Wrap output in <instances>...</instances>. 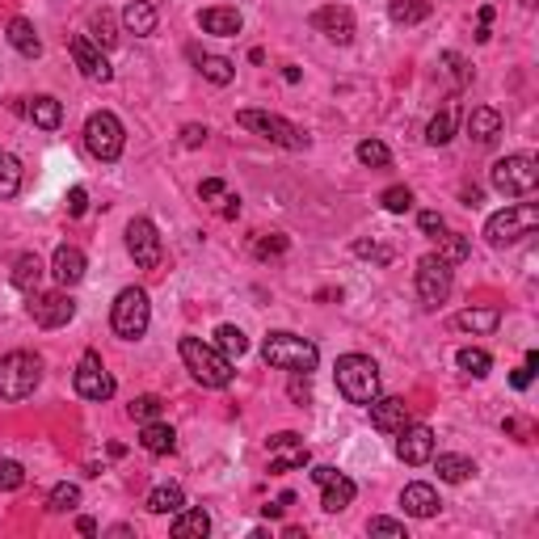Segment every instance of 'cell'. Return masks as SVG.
I'll use <instances>...</instances> for the list:
<instances>
[{
    "mask_svg": "<svg viewBox=\"0 0 539 539\" xmlns=\"http://www.w3.org/2000/svg\"><path fill=\"white\" fill-rule=\"evenodd\" d=\"M123 144H127V131H123V123H118L110 110L89 114L85 147L93 152V156H98V160H118V156H123Z\"/></svg>",
    "mask_w": 539,
    "mask_h": 539,
    "instance_id": "9c48e42d",
    "label": "cell"
},
{
    "mask_svg": "<svg viewBox=\"0 0 539 539\" xmlns=\"http://www.w3.org/2000/svg\"><path fill=\"white\" fill-rule=\"evenodd\" d=\"M401 506H404V515H409V518H434V515L442 510L439 489H434V485H426V480H413V485H404Z\"/></svg>",
    "mask_w": 539,
    "mask_h": 539,
    "instance_id": "d6986e66",
    "label": "cell"
},
{
    "mask_svg": "<svg viewBox=\"0 0 539 539\" xmlns=\"http://www.w3.org/2000/svg\"><path fill=\"white\" fill-rule=\"evenodd\" d=\"M38 383H43L38 355L13 350V355L0 358V401H25V396H34Z\"/></svg>",
    "mask_w": 539,
    "mask_h": 539,
    "instance_id": "277c9868",
    "label": "cell"
},
{
    "mask_svg": "<svg viewBox=\"0 0 539 539\" xmlns=\"http://www.w3.org/2000/svg\"><path fill=\"white\" fill-rule=\"evenodd\" d=\"M198 25H203L207 34H215V38H236L245 22H241V13H236V9H228V5H215V9L198 13Z\"/></svg>",
    "mask_w": 539,
    "mask_h": 539,
    "instance_id": "44dd1931",
    "label": "cell"
},
{
    "mask_svg": "<svg viewBox=\"0 0 539 539\" xmlns=\"http://www.w3.org/2000/svg\"><path fill=\"white\" fill-rule=\"evenodd\" d=\"M396 455H401L409 468H421L434 459V430L430 426H404L401 439H396Z\"/></svg>",
    "mask_w": 539,
    "mask_h": 539,
    "instance_id": "2e32d148",
    "label": "cell"
},
{
    "mask_svg": "<svg viewBox=\"0 0 539 539\" xmlns=\"http://www.w3.org/2000/svg\"><path fill=\"white\" fill-rule=\"evenodd\" d=\"M127 413H131V421H156L160 417V396H135V401L127 404Z\"/></svg>",
    "mask_w": 539,
    "mask_h": 539,
    "instance_id": "ee69618b",
    "label": "cell"
},
{
    "mask_svg": "<svg viewBox=\"0 0 539 539\" xmlns=\"http://www.w3.org/2000/svg\"><path fill=\"white\" fill-rule=\"evenodd\" d=\"M320 506H325V510H329V515H342L345 506L355 502V493H358V485L350 477H342V472H337V477L333 480H325V485H320Z\"/></svg>",
    "mask_w": 539,
    "mask_h": 539,
    "instance_id": "484cf974",
    "label": "cell"
},
{
    "mask_svg": "<svg viewBox=\"0 0 539 539\" xmlns=\"http://www.w3.org/2000/svg\"><path fill=\"white\" fill-rule=\"evenodd\" d=\"M337 392L350 404H371L380 396V367L367 355H342L337 358Z\"/></svg>",
    "mask_w": 539,
    "mask_h": 539,
    "instance_id": "3957f363",
    "label": "cell"
},
{
    "mask_svg": "<svg viewBox=\"0 0 539 539\" xmlns=\"http://www.w3.org/2000/svg\"><path fill=\"white\" fill-rule=\"evenodd\" d=\"M451 282H455V266H447L439 253H426L417 261V295H421L426 307H439L451 295Z\"/></svg>",
    "mask_w": 539,
    "mask_h": 539,
    "instance_id": "30bf717a",
    "label": "cell"
},
{
    "mask_svg": "<svg viewBox=\"0 0 539 539\" xmlns=\"http://www.w3.org/2000/svg\"><path fill=\"white\" fill-rule=\"evenodd\" d=\"M182 363H185V371L194 375L203 388H228L232 383V358L228 355H220L215 345H207L203 337H182Z\"/></svg>",
    "mask_w": 539,
    "mask_h": 539,
    "instance_id": "6da1fadb",
    "label": "cell"
},
{
    "mask_svg": "<svg viewBox=\"0 0 539 539\" xmlns=\"http://www.w3.org/2000/svg\"><path fill=\"white\" fill-rule=\"evenodd\" d=\"M215 350L228 358H241L249 350V337L236 329V325H220V329H215Z\"/></svg>",
    "mask_w": 539,
    "mask_h": 539,
    "instance_id": "d590c367",
    "label": "cell"
},
{
    "mask_svg": "<svg viewBox=\"0 0 539 539\" xmlns=\"http://www.w3.org/2000/svg\"><path fill=\"white\" fill-rule=\"evenodd\" d=\"M367 531H371V535H401L404 539V523H396V518H383V515L371 518Z\"/></svg>",
    "mask_w": 539,
    "mask_h": 539,
    "instance_id": "7dc6e473",
    "label": "cell"
},
{
    "mask_svg": "<svg viewBox=\"0 0 539 539\" xmlns=\"http://www.w3.org/2000/svg\"><path fill=\"white\" fill-rule=\"evenodd\" d=\"M527 5H531V0H527Z\"/></svg>",
    "mask_w": 539,
    "mask_h": 539,
    "instance_id": "6125c7cd",
    "label": "cell"
},
{
    "mask_svg": "<svg viewBox=\"0 0 539 539\" xmlns=\"http://www.w3.org/2000/svg\"><path fill=\"white\" fill-rule=\"evenodd\" d=\"M9 47L17 51V55H25V60H38V55H43V38H38L34 22L13 17V22H9Z\"/></svg>",
    "mask_w": 539,
    "mask_h": 539,
    "instance_id": "d4e9b609",
    "label": "cell"
},
{
    "mask_svg": "<svg viewBox=\"0 0 539 539\" xmlns=\"http://www.w3.org/2000/svg\"><path fill=\"white\" fill-rule=\"evenodd\" d=\"M333 477H337V468H333V464H317V468H312V480H317V485H325V480H333Z\"/></svg>",
    "mask_w": 539,
    "mask_h": 539,
    "instance_id": "6f0895ef",
    "label": "cell"
},
{
    "mask_svg": "<svg viewBox=\"0 0 539 539\" xmlns=\"http://www.w3.org/2000/svg\"><path fill=\"white\" fill-rule=\"evenodd\" d=\"M434 468H439V480H447V485H464L468 477H477V464L468 455H439Z\"/></svg>",
    "mask_w": 539,
    "mask_h": 539,
    "instance_id": "f546056e",
    "label": "cell"
},
{
    "mask_svg": "<svg viewBox=\"0 0 539 539\" xmlns=\"http://www.w3.org/2000/svg\"><path fill=\"white\" fill-rule=\"evenodd\" d=\"M127 253L135 258V266L139 270H156L160 258H165V245H160V236H156V223L144 220V215L127 223Z\"/></svg>",
    "mask_w": 539,
    "mask_h": 539,
    "instance_id": "7c38bea8",
    "label": "cell"
},
{
    "mask_svg": "<svg viewBox=\"0 0 539 539\" xmlns=\"http://www.w3.org/2000/svg\"><path fill=\"white\" fill-rule=\"evenodd\" d=\"M173 539H207L211 535V515L207 510H177L173 515Z\"/></svg>",
    "mask_w": 539,
    "mask_h": 539,
    "instance_id": "4316f807",
    "label": "cell"
},
{
    "mask_svg": "<svg viewBox=\"0 0 539 539\" xmlns=\"http://www.w3.org/2000/svg\"><path fill=\"white\" fill-rule=\"evenodd\" d=\"M307 464V447L295 430H282V434H270V472H295V468Z\"/></svg>",
    "mask_w": 539,
    "mask_h": 539,
    "instance_id": "9a60e30c",
    "label": "cell"
},
{
    "mask_svg": "<svg viewBox=\"0 0 539 539\" xmlns=\"http://www.w3.org/2000/svg\"><path fill=\"white\" fill-rule=\"evenodd\" d=\"M358 160H363L367 169H388V165H392V152H388V144H380V139H363V144H358Z\"/></svg>",
    "mask_w": 539,
    "mask_h": 539,
    "instance_id": "ab89813d",
    "label": "cell"
},
{
    "mask_svg": "<svg viewBox=\"0 0 539 539\" xmlns=\"http://www.w3.org/2000/svg\"><path fill=\"white\" fill-rule=\"evenodd\" d=\"M282 510H287V506H282V502H274V506H261V515H266V518H282Z\"/></svg>",
    "mask_w": 539,
    "mask_h": 539,
    "instance_id": "94428289",
    "label": "cell"
},
{
    "mask_svg": "<svg viewBox=\"0 0 539 539\" xmlns=\"http://www.w3.org/2000/svg\"><path fill=\"white\" fill-rule=\"evenodd\" d=\"M110 325L123 342H139L152 325V304H147V291L144 287H123L118 299L110 307Z\"/></svg>",
    "mask_w": 539,
    "mask_h": 539,
    "instance_id": "5b68a950",
    "label": "cell"
},
{
    "mask_svg": "<svg viewBox=\"0 0 539 539\" xmlns=\"http://www.w3.org/2000/svg\"><path fill=\"white\" fill-rule=\"evenodd\" d=\"M123 25H127V34H135V38L156 34V5L152 0H131L123 9Z\"/></svg>",
    "mask_w": 539,
    "mask_h": 539,
    "instance_id": "cb8c5ba5",
    "label": "cell"
},
{
    "mask_svg": "<svg viewBox=\"0 0 539 539\" xmlns=\"http://www.w3.org/2000/svg\"><path fill=\"white\" fill-rule=\"evenodd\" d=\"M182 506H185L182 485H156V489L147 493V510L152 515H177Z\"/></svg>",
    "mask_w": 539,
    "mask_h": 539,
    "instance_id": "4dcf8cb0",
    "label": "cell"
},
{
    "mask_svg": "<svg viewBox=\"0 0 539 539\" xmlns=\"http://www.w3.org/2000/svg\"><path fill=\"white\" fill-rule=\"evenodd\" d=\"M531 375H535V371H531V367H527V363H523V367H518V371H515V375H510V383H515L518 392H523V388H531Z\"/></svg>",
    "mask_w": 539,
    "mask_h": 539,
    "instance_id": "11a10c76",
    "label": "cell"
},
{
    "mask_svg": "<svg viewBox=\"0 0 539 539\" xmlns=\"http://www.w3.org/2000/svg\"><path fill=\"white\" fill-rule=\"evenodd\" d=\"M17 190H22V160L13 152H0V203L17 198Z\"/></svg>",
    "mask_w": 539,
    "mask_h": 539,
    "instance_id": "836d02e7",
    "label": "cell"
},
{
    "mask_svg": "<svg viewBox=\"0 0 539 539\" xmlns=\"http://www.w3.org/2000/svg\"><path fill=\"white\" fill-rule=\"evenodd\" d=\"M76 506H80V485H68V480H63V485L51 489V506H47L51 515H68Z\"/></svg>",
    "mask_w": 539,
    "mask_h": 539,
    "instance_id": "60d3db41",
    "label": "cell"
},
{
    "mask_svg": "<svg viewBox=\"0 0 539 539\" xmlns=\"http://www.w3.org/2000/svg\"><path fill=\"white\" fill-rule=\"evenodd\" d=\"M312 25H317L320 34L329 38V43H355V13L345 9V5H325V9L312 13Z\"/></svg>",
    "mask_w": 539,
    "mask_h": 539,
    "instance_id": "e0dca14e",
    "label": "cell"
},
{
    "mask_svg": "<svg viewBox=\"0 0 539 539\" xmlns=\"http://www.w3.org/2000/svg\"><path fill=\"white\" fill-rule=\"evenodd\" d=\"M30 317H34V325H43V329H63V325L76 317V304L68 291H47V295L34 291Z\"/></svg>",
    "mask_w": 539,
    "mask_h": 539,
    "instance_id": "5bb4252c",
    "label": "cell"
},
{
    "mask_svg": "<svg viewBox=\"0 0 539 539\" xmlns=\"http://www.w3.org/2000/svg\"><path fill=\"white\" fill-rule=\"evenodd\" d=\"M367 409H371V426L380 430V434H401L409 426V404L401 396H375Z\"/></svg>",
    "mask_w": 539,
    "mask_h": 539,
    "instance_id": "ac0fdd59",
    "label": "cell"
},
{
    "mask_svg": "<svg viewBox=\"0 0 539 539\" xmlns=\"http://www.w3.org/2000/svg\"><path fill=\"white\" fill-rule=\"evenodd\" d=\"M451 135H455V110L447 106V110H439L434 118H430L426 144H430V147H447V144H451Z\"/></svg>",
    "mask_w": 539,
    "mask_h": 539,
    "instance_id": "e575fe53",
    "label": "cell"
},
{
    "mask_svg": "<svg viewBox=\"0 0 539 539\" xmlns=\"http://www.w3.org/2000/svg\"><path fill=\"white\" fill-rule=\"evenodd\" d=\"M139 447H144L147 455H173L177 451V434H173L169 421H144V434H139Z\"/></svg>",
    "mask_w": 539,
    "mask_h": 539,
    "instance_id": "603a6c76",
    "label": "cell"
},
{
    "mask_svg": "<svg viewBox=\"0 0 539 539\" xmlns=\"http://www.w3.org/2000/svg\"><path fill=\"white\" fill-rule=\"evenodd\" d=\"M25 485V468L17 464V459H0V489L13 493Z\"/></svg>",
    "mask_w": 539,
    "mask_h": 539,
    "instance_id": "f6af8a7d",
    "label": "cell"
},
{
    "mask_svg": "<svg viewBox=\"0 0 539 539\" xmlns=\"http://www.w3.org/2000/svg\"><path fill=\"white\" fill-rule=\"evenodd\" d=\"M455 363H459V371H468V375H477V380H485L493 367V358L485 355V350H477V345H468V350H459L455 355Z\"/></svg>",
    "mask_w": 539,
    "mask_h": 539,
    "instance_id": "f35d334b",
    "label": "cell"
},
{
    "mask_svg": "<svg viewBox=\"0 0 539 539\" xmlns=\"http://www.w3.org/2000/svg\"><path fill=\"white\" fill-rule=\"evenodd\" d=\"M223 203H228V207H223V220H236V215H241V198H236V194H228V198H223Z\"/></svg>",
    "mask_w": 539,
    "mask_h": 539,
    "instance_id": "680465c9",
    "label": "cell"
},
{
    "mask_svg": "<svg viewBox=\"0 0 539 539\" xmlns=\"http://www.w3.org/2000/svg\"><path fill=\"white\" fill-rule=\"evenodd\" d=\"M76 531H80V535H98V523H93V518H76Z\"/></svg>",
    "mask_w": 539,
    "mask_h": 539,
    "instance_id": "91938a15",
    "label": "cell"
},
{
    "mask_svg": "<svg viewBox=\"0 0 539 539\" xmlns=\"http://www.w3.org/2000/svg\"><path fill=\"white\" fill-rule=\"evenodd\" d=\"M253 253H258V258H279V253H287V236H279V232L261 236L258 245H253Z\"/></svg>",
    "mask_w": 539,
    "mask_h": 539,
    "instance_id": "bcb514c9",
    "label": "cell"
},
{
    "mask_svg": "<svg viewBox=\"0 0 539 539\" xmlns=\"http://www.w3.org/2000/svg\"><path fill=\"white\" fill-rule=\"evenodd\" d=\"M307 396H312V388H307V375H304V380L295 375V380H291V401H307Z\"/></svg>",
    "mask_w": 539,
    "mask_h": 539,
    "instance_id": "9f6ffc18",
    "label": "cell"
},
{
    "mask_svg": "<svg viewBox=\"0 0 539 539\" xmlns=\"http://www.w3.org/2000/svg\"><path fill=\"white\" fill-rule=\"evenodd\" d=\"M468 135H472L480 147H489L493 139L502 135V114L493 110V106H477V110L468 114Z\"/></svg>",
    "mask_w": 539,
    "mask_h": 539,
    "instance_id": "7402d4cb",
    "label": "cell"
},
{
    "mask_svg": "<svg viewBox=\"0 0 539 539\" xmlns=\"http://www.w3.org/2000/svg\"><path fill=\"white\" fill-rule=\"evenodd\" d=\"M430 13H434L430 0H392V5H388V17H392L396 25H417V22H426Z\"/></svg>",
    "mask_w": 539,
    "mask_h": 539,
    "instance_id": "1f68e13d",
    "label": "cell"
},
{
    "mask_svg": "<svg viewBox=\"0 0 539 539\" xmlns=\"http://www.w3.org/2000/svg\"><path fill=\"white\" fill-rule=\"evenodd\" d=\"M207 127H198V123H190V127H182V144L185 147H198V144H207Z\"/></svg>",
    "mask_w": 539,
    "mask_h": 539,
    "instance_id": "816d5d0a",
    "label": "cell"
},
{
    "mask_svg": "<svg viewBox=\"0 0 539 539\" xmlns=\"http://www.w3.org/2000/svg\"><path fill=\"white\" fill-rule=\"evenodd\" d=\"M68 55L76 60V68H80V76H85V80H98V85H106V80L114 76L110 60L101 55V47L89 34H72V38H68Z\"/></svg>",
    "mask_w": 539,
    "mask_h": 539,
    "instance_id": "4fadbf2b",
    "label": "cell"
},
{
    "mask_svg": "<svg viewBox=\"0 0 539 539\" xmlns=\"http://www.w3.org/2000/svg\"><path fill=\"white\" fill-rule=\"evenodd\" d=\"M198 72L207 76L211 85H232L236 68H232V60H223V55H203V60H198Z\"/></svg>",
    "mask_w": 539,
    "mask_h": 539,
    "instance_id": "8d00e7d4",
    "label": "cell"
},
{
    "mask_svg": "<svg viewBox=\"0 0 539 539\" xmlns=\"http://www.w3.org/2000/svg\"><path fill=\"white\" fill-rule=\"evenodd\" d=\"M89 30H93V43H98V47H114V43H118V30H114V13H93V17H89Z\"/></svg>",
    "mask_w": 539,
    "mask_h": 539,
    "instance_id": "b9f144b4",
    "label": "cell"
},
{
    "mask_svg": "<svg viewBox=\"0 0 539 539\" xmlns=\"http://www.w3.org/2000/svg\"><path fill=\"white\" fill-rule=\"evenodd\" d=\"M417 223H421V232H426V236H434V241H439V236H442V228H447V223H442V215H439V211H421V220H417Z\"/></svg>",
    "mask_w": 539,
    "mask_h": 539,
    "instance_id": "f907efd6",
    "label": "cell"
},
{
    "mask_svg": "<svg viewBox=\"0 0 539 539\" xmlns=\"http://www.w3.org/2000/svg\"><path fill=\"white\" fill-rule=\"evenodd\" d=\"M85 211H89V190H85V185H72V190H68V215L80 220Z\"/></svg>",
    "mask_w": 539,
    "mask_h": 539,
    "instance_id": "681fc988",
    "label": "cell"
},
{
    "mask_svg": "<svg viewBox=\"0 0 539 539\" xmlns=\"http://www.w3.org/2000/svg\"><path fill=\"white\" fill-rule=\"evenodd\" d=\"M38 282H43V258H38V253H22V258L13 261V287L25 295H34Z\"/></svg>",
    "mask_w": 539,
    "mask_h": 539,
    "instance_id": "83f0119b",
    "label": "cell"
},
{
    "mask_svg": "<svg viewBox=\"0 0 539 539\" xmlns=\"http://www.w3.org/2000/svg\"><path fill=\"white\" fill-rule=\"evenodd\" d=\"M439 258L447 261V266H459V261L472 258V241L468 236H439Z\"/></svg>",
    "mask_w": 539,
    "mask_h": 539,
    "instance_id": "74e56055",
    "label": "cell"
},
{
    "mask_svg": "<svg viewBox=\"0 0 539 539\" xmlns=\"http://www.w3.org/2000/svg\"><path fill=\"white\" fill-rule=\"evenodd\" d=\"M85 270H89L85 266V253H80L76 245H60V249H55V258H51V274H55V282H60L63 291L85 279Z\"/></svg>",
    "mask_w": 539,
    "mask_h": 539,
    "instance_id": "ffe728a7",
    "label": "cell"
},
{
    "mask_svg": "<svg viewBox=\"0 0 539 539\" xmlns=\"http://www.w3.org/2000/svg\"><path fill=\"white\" fill-rule=\"evenodd\" d=\"M198 194H203V198H223V182H220V177H207V182L198 185Z\"/></svg>",
    "mask_w": 539,
    "mask_h": 539,
    "instance_id": "db71d44e",
    "label": "cell"
},
{
    "mask_svg": "<svg viewBox=\"0 0 539 539\" xmlns=\"http://www.w3.org/2000/svg\"><path fill=\"white\" fill-rule=\"evenodd\" d=\"M261 358H266L270 367H279V371L307 375V371H317L320 350H317V342H307V337H295V333L279 329V333H270V337H266V345H261Z\"/></svg>",
    "mask_w": 539,
    "mask_h": 539,
    "instance_id": "7a4b0ae2",
    "label": "cell"
},
{
    "mask_svg": "<svg viewBox=\"0 0 539 539\" xmlns=\"http://www.w3.org/2000/svg\"><path fill=\"white\" fill-rule=\"evenodd\" d=\"M236 123L245 127V131L261 135V139H270V144L287 147V152H304V147H307V135L299 131L295 123H287L282 114H270V110H241V114H236Z\"/></svg>",
    "mask_w": 539,
    "mask_h": 539,
    "instance_id": "ba28073f",
    "label": "cell"
},
{
    "mask_svg": "<svg viewBox=\"0 0 539 539\" xmlns=\"http://www.w3.org/2000/svg\"><path fill=\"white\" fill-rule=\"evenodd\" d=\"M72 383L85 401H110L114 396V375L106 371L98 350H85V355H80V363H76V371H72Z\"/></svg>",
    "mask_w": 539,
    "mask_h": 539,
    "instance_id": "8fae6325",
    "label": "cell"
},
{
    "mask_svg": "<svg viewBox=\"0 0 539 539\" xmlns=\"http://www.w3.org/2000/svg\"><path fill=\"white\" fill-rule=\"evenodd\" d=\"M489 182L497 194H531L539 185V160L531 156V152H515V156H502L497 165L489 169Z\"/></svg>",
    "mask_w": 539,
    "mask_h": 539,
    "instance_id": "52a82bcc",
    "label": "cell"
},
{
    "mask_svg": "<svg viewBox=\"0 0 539 539\" xmlns=\"http://www.w3.org/2000/svg\"><path fill=\"white\" fill-rule=\"evenodd\" d=\"M355 253H358V258H375V261H380V266H388V261H392V249L375 245V241H358V245H355Z\"/></svg>",
    "mask_w": 539,
    "mask_h": 539,
    "instance_id": "c3c4849f",
    "label": "cell"
},
{
    "mask_svg": "<svg viewBox=\"0 0 539 539\" xmlns=\"http://www.w3.org/2000/svg\"><path fill=\"white\" fill-rule=\"evenodd\" d=\"M380 203H383V211H392V215H404V211L413 207V190L409 185H388L380 194Z\"/></svg>",
    "mask_w": 539,
    "mask_h": 539,
    "instance_id": "7bdbcfd3",
    "label": "cell"
},
{
    "mask_svg": "<svg viewBox=\"0 0 539 539\" xmlns=\"http://www.w3.org/2000/svg\"><path fill=\"white\" fill-rule=\"evenodd\" d=\"M502 325V312L497 307H464L459 317H455V329L464 333H493Z\"/></svg>",
    "mask_w": 539,
    "mask_h": 539,
    "instance_id": "f1b7e54d",
    "label": "cell"
},
{
    "mask_svg": "<svg viewBox=\"0 0 539 539\" xmlns=\"http://www.w3.org/2000/svg\"><path fill=\"white\" fill-rule=\"evenodd\" d=\"M25 114H30L34 127H43V131H55V127L63 123V106L55 98H34L30 106H25Z\"/></svg>",
    "mask_w": 539,
    "mask_h": 539,
    "instance_id": "d6a6232c",
    "label": "cell"
},
{
    "mask_svg": "<svg viewBox=\"0 0 539 539\" xmlns=\"http://www.w3.org/2000/svg\"><path fill=\"white\" fill-rule=\"evenodd\" d=\"M442 63H447V68H451V72H455V80H468V63L459 60L455 51H447V55H442Z\"/></svg>",
    "mask_w": 539,
    "mask_h": 539,
    "instance_id": "f5cc1de1",
    "label": "cell"
},
{
    "mask_svg": "<svg viewBox=\"0 0 539 539\" xmlns=\"http://www.w3.org/2000/svg\"><path fill=\"white\" fill-rule=\"evenodd\" d=\"M535 228H539V207H531V203H510L506 211L489 215L485 241H489L493 249H506V245H515V241H523V236H531Z\"/></svg>",
    "mask_w": 539,
    "mask_h": 539,
    "instance_id": "8992f818",
    "label": "cell"
}]
</instances>
